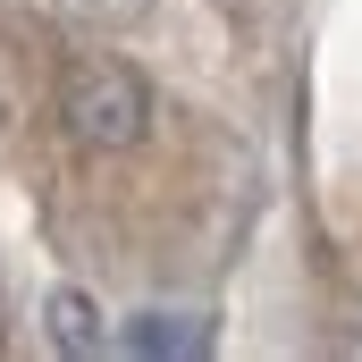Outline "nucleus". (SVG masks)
Segmentation results:
<instances>
[{
	"label": "nucleus",
	"instance_id": "4",
	"mask_svg": "<svg viewBox=\"0 0 362 362\" xmlns=\"http://www.w3.org/2000/svg\"><path fill=\"white\" fill-rule=\"evenodd\" d=\"M59 8H68L76 25H127V17H144L152 0H59Z\"/></svg>",
	"mask_w": 362,
	"mask_h": 362
},
{
	"label": "nucleus",
	"instance_id": "2",
	"mask_svg": "<svg viewBox=\"0 0 362 362\" xmlns=\"http://www.w3.org/2000/svg\"><path fill=\"white\" fill-rule=\"evenodd\" d=\"M127 346H135V354H202L211 337H202V329H177V312H144V320L127 329Z\"/></svg>",
	"mask_w": 362,
	"mask_h": 362
},
{
	"label": "nucleus",
	"instance_id": "3",
	"mask_svg": "<svg viewBox=\"0 0 362 362\" xmlns=\"http://www.w3.org/2000/svg\"><path fill=\"white\" fill-rule=\"evenodd\" d=\"M51 337H59L68 354H93V346H101V329H93V303L76 295V286H59V295H51Z\"/></svg>",
	"mask_w": 362,
	"mask_h": 362
},
{
	"label": "nucleus",
	"instance_id": "1",
	"mask_svg": "<svg viewBox=\"0 0 362 362\" xmlns=\"http://www.w3.org/2000/svg\"><path fill=\"white\" fill-rule=\"evenodd\" d=\"M59 127L85 152H135L152 135V85L127 59H76L59 76Z\"/></svg>",
	"mask_w": 362,
	"mask_h": 362
}]
</instances>
